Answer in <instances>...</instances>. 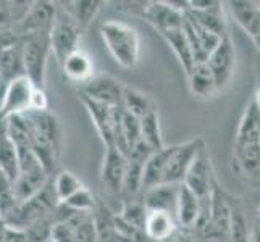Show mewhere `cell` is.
I'll return each mask as SVG.
<instances>
[{"label":"cell","instance_id":"obj_1","mask_svg":"<svg viewBox=\"0 0 260 242\" xmlns=\"http://www.w3.org/2000/svg\"><path fill=\"white\" fill-rule=\"evenodd\" d=\"M101 36L116 63L123 68H134L138 65L141 41L133 26L123 21H105L101 24Z\"/></svg>","mask_w":260,"mask_h":242},{"label":"cell","instance_id":"obj_2","mask_svg":"<svg viewBox=\"0 0 260 242\" xmlns=\"http://www.w3.org/2000/svg\"><path fill=\"white\" fill-rule=\"evenodd\" d=\"M52 53L50 32H36L24 36V75L38 89H44L46 68Z\"/></svg>","mask_w":260,"mask_h":242},{"label":"cell","instance_id":"obj_3","mask_svg":"<svg viewBox=\"0 0 260 242\" xmlns=\"http://www.w3.org/2000/svg\"><path fill=\"white\" fill-rule=\"evenodd\" d=\"M187 2H147L139 7V15L144 21L164 34L167 31L178 29L183 26Z\"/></svg>","mask_w":260,"mask_h":242},{"label":"cell","instance_id":"obj_4","mask_svg":"<svg viewBox=\"0 0 260 242\" xmlns=\"http://www.w3.org/2000/svg\"><path fill=\"white\" fill-rule=\"evenodd\" d=\"M79 39H81V29L78 28L70 13L63 12L57 15L55 24L50 31V44L52 53L60 65L65 63L71 53L79 50Z\"/></svg>","mask_w":260,"mask_h":242},{"label":"cell","instance_id":"obj_5","mask_svg":"<svg viewBox=\"0 0 260 242\" xmlns=\"http://www.w3.org/2000/svg\"><path fill=\"white\" fill-rule=\"evenodd\" d=\"M204 146H205V142L201 137L187 141L184 144L173 146L172 155L168 158V163L164 173L162 184H183L184 178L187 175V169L191 168L197 152Z\"/></svg>","mask_w":260,"mask_h":242},{"label":"cell","instance_id":"obj_6","mask_svg":"<svg viewBox=\"0 0 260 242\" xmlns=\"http://www.w3.org/2000/svg\"><path fill=\"white\" fill-rule=\"evenodd\" d=\"M36 86L28 76H20L5 84L4 102L0 107V120H7L15 115H23L31 109Z\"/></svg>","mask_w":260,"mask_h":242},{"label":"cell","instance_id":"obj_7","mask_svg":"<svg viewBox=\"0 0 260 242\" xmlns=\"http://www.w3.org/2000/svg\"><path fill=\"white\" fill-rule=\"evenodd\" d=\"M23 118L26 124H28L31 136H36L49 142L61 155V149H63V128H61V123L55 115L50 113L49 110L46 112L28 110L26 113H23Z\"/></svg>","mask_w":260,"mask_h":242},{"label":"cell","instance_id":"obj_8","mask_svg":"<svg viewBox=\"0 0 260 242\" xmlns=\"http://www.w3.org/2000/svg\"><path fill=\"white\" fill-rule=\"evenodd\" d=\"M183 184L191 189L201 200H207L210 199V194L215 184V178L212 171V163H210V157L207 147H202L192 161L191 168L187 169V175L184 178Z\"/></svg>","mask_w":260,"mask_h":242},{"label":"cell","instance_id":"obj_9","mask_svg":"<svg viewBox=\"0 0 260 242\" xmlns=\"http://www.w3.org/2000/svg\"><path fill=\"white\" fill-rule=\"evenodd\" d=\"M79 98H81L83 105L86 107V110L91 116V120L94 123V126L101 136L102 142L107 147H113L115 144V128H116V121H118V115H120V109H112L109 105H104V103H99L92 98H89L84 94H79Z\"/></svg>","mask_w":260,"mask_h":242},{"label":"cell","instance_id":"obj_10","mask_svg":"<svg viewBox=\"0 0 260 242\" xmlns=\"http://www.w3.org/2000/svg\"><path fill=\"white\" fill-rule=\"evenodd\" d=\"M124 86L110 76H94L87 83L79 86V94H84L92 100L109 105L112 109H120L123 103Z\"/></svg>","mask_w":260,"mask_h":242},{"label":"cell","instance_id":"obj_11","mask_svg":"<svg viewBox=\"0 0 260 242\" xmlns=\"http://www.w3.org/2000/svg\"><path fill=\"white\" fill-rule=\"evenodd\" d=\"M57 20V4L46 2V0H38L32 2L31 8L23 23L15 28L23 38L28 34L36 32H50Z\"/></svg>","mask_w":260,"mask_h":242},{"label":"cell","instance_id":"obj_12","mask_svg":"<svg viewBox=\"0 0 260 242\" xmlns=\"http://www.w3.org/2000/svg\"><path fill=\"white\" fill-rule=\"evenodd\" d=\"M205 63L210 68L215 81H217L218 89L225 87L230 83L233 71H235V65H236V53H235V47H233L230 36L221 39L218 47L210 53Z\"/></svg>","mask_w":260,"mask_h":242},{"label":"cell","instance_id":"obj_13","mask_svg":"<svg viewBox=\"0 0 260 242\" xmlns=\"http://www.w3.org/2000/svg\"><path fill=\"white\" fill-rule=\"evenodd\" d=\"M128 168V157L116 147H107L102 161L101 179L104 186L110 192H123V183L126 176Z\"/></svg>","mask_w":260,"mask_h":242},{"label":"cell","instance_id":"obj_14","mask_svg":"<svg viewBox=\"0 0 260 242\" xmlns=\"http://www.w3.org/2000/svg\"><path fill=\"white\" fill-rule=\"evenodd\" d=\"M230 12L235 21L241 26L254 46L260 50V4L246 2V0H235L230 2Z\"/></svg>","mask_w":260,"mask_h":242},{"label":"cell","instance_id":"obj_15","mask_svg":"<svg viewBox=\"0 0 260 242\" xmlns=\"http://www.w3.org/2000/svg\"><path fill=\"white\" fill-rule=\"evenodd\" d=\"M52 175L42 165L20 171V176L13 183V191L18 202H26L38 195L50 181Z\"/></svg>","mask_w":260,"mask_h":242},{"label":"cell","instance_id":"obj_16","mask_svg":"<svg viewBox=\"0 0 260 242\" xmlns=\"http://www.w3.org/2000/svg\"><path fill=\"white\" fill-rule=\"evenodd\" d=\"M230 226H231V205L225 194H223V191L218 187L217 181H215L210 194V231L217 237H230Z\"/></svg>","mask_w":260,"mask_h":242},{"label":"cell","instance_id":"obj_17","mask_svg":"<svg viewBox=\"0 0 260 242\" xmlns=\"http://www.w3.org/2000/svg\"><path fill=\"white\" fill-rule=\"evenodd\" d=\"M179 184H157L144 191V207L147 212H167L176 215ZM176 218V217H175Z\"/></svg>","mask_w":260,"mask_h":242},{"label":"cell","instance_id":"obj_18","mask_svg":"<svg viewBox=\"0 0 260 242\" xmlns=\"http://www.w3.org/2000/svg\"><path fill=\"white\" fill-rule=\"evenodd\" d=\"M202 213V200L184 184H179L176 202V223L181 228H192L197 225Z\"/></svg>","mask_w":260,"mask_h":242},{"label":"cell","instance_id":"obj_19","mask_svg":"<svg viewBox=\"0 0 260 242\" xmlns=\"http://www.w3.org/2000/svg\"><path fill=\"white\" fill-rule=\"evenodd\" d=\"M257 144H260V109L252 98L250 103L247 105L243 118L239 121L235 147L257 146Z\"/></svg>","mask_w":260,"mask_h":242},{"label":"cell","instance_id":"obj_20","mask_svg":"<svg viewBox=\"0 0 260 242\" xmlns=\"http://www.w3.org/2000/svg\"><path fill=\"white\" fill-rule=\"evenodd\" d=\"M0 76H2L4 84L10 81L26 76L24 75V38L13 44L12 47L0 52Z\"/></svg>","mask_w":260,"mask_h":242},{"label":"cell","instance_id":"obj_21","mask_svg":"<svg viewBox=\"0 0 260 242\" xmlns=\"http://www.w3.org/2000/svg\"><path fill=\"white\" fill-rule=\"evenodd\" d=\"M0 169L15 183L20 176V158L15 142L7 129V120H0Z\"/></svg>","mask_w":260,"mask_h":242},{"label":"cell","instance_id":"obj_22","mask_svg":"<svg viewBox=\"0 0 260 242\" xmlns=\"http://www.w3.org/2000/svg\"><path fill=\"white\" fill-rule=\"evenodd\" d=\"M65 76L78 84H84L89 79L94 78V61L89 57V53L84 50H76L65 60V63L61 65Z\"/></svg>","mask_w":260,"mask_h":242},{"label":"cell","instance_id":"obj_23","mask_svg":"<svg viewBox=\"0 0 260 242\" xmlns=\"http://www.w3.org/2000/svg\"><path fill=\"white\" fill-rule=\"evenodd\" d=\"M176 218L175 215L167 212H147L144 232L150 240H165L176 232Z\"/></svg>","mask_w":260,"mask_h":242},{"label":"cell","instance_id":"obj_24","mask_svg":"<svg viewBox=\"0 0 260 242\" xmlns=\"http://www.w3.org/2000/svg\"><path fill=\"white\" fill-rule=\"evenodd\" d=\"M173 146L164 147L154 152L144 165V173H142V191H147L157 184H162L164 173L168 163V158L172 155Z\"/></svg>","mask_w":260,"mask_h":242},{"label":"cell","instance_id":"obj_25","mask_svg":"<svg viewBox=\"0 0 260 242\" xmlns=\"http://www.w3.org/2000/svg\"><path fill=\"white\" fill-rule=\"evenodd\" d=\"M162 38L167 41L168 46L172 47V50L175 52V55L179 61V65H181L183 71L187 75L196 66V58H194L192 49L189 46V41H187V38H186V32L183 29V26L178 29H172V31L164 32Z\"/></svg>","mask_w":260,"mask_h":242},{"label":"cell","instance_id":"obj_26","mask_svg":"<svg viewBox=\"0 0 260 242\" xmlns=\"http://www.w3.org/2000/svg\"><path fill=\"white\" fill-rule=\"evenodd\" d=\"M189 91L197 98H207L218 91L217 81H215L207 63H196V66L187 73Z\"/></svg>","mask_w":260,"mask_h":242},{"label":"cell","instance_id":"obj_27","mask_svg":"<svg viewBox=\"0 0 260 242\" xmlns=\"http://www.w3.org/2000/svg\"><path fill=\"white\" fill-rule=\"evenodd\" d=\"M67 223L75 229V242H99L101 232L92 212H73Z\"/></svg>","mask_w":260,"mask_h":242},{"label":"cell","instance_id":"obj_28","mask_svg":"<svg viewBox=\"0 0 260 242\" xmlns=\"http://www.w3.org/2000/svg\"><path fill=\"white\" fill-rule=\"evenodd\" d=\"M123 110H126L128 113L134 115L136 118L142 120L146 115H149L154 109H157L154 100L146 94L139 91V89H134L129 86H124L123 91Z\"/></svg>","mask_w":260,"mask_h":242},{"label":"cell","instance_id":"obj_29","mask_svg":"<svg viewBox=\"0 0 260 242\" xmlns=\"http://www.w3.org/2000/svg\"><path fill=\"white\" fill-rule=\"evenodd\" d=\"M141 132H142V141H144L154 152L165 147L157 109H154L149 115H146L144 118L141 120Z\"/></svg>","mask_w":260,"mask_h":242},{"label":"cell","instance_id":"obj_30","mask_svg":"<svg viewBox=\"0 0 260 242\" xmlns=\"http://www.w3.org/2000/svg\"><path fill=\"white\" fill-rule=\"evenodd\" d=\"M70 5V16L73 18L78 28L83 31L91 24L104 2H99V0H78V2H71Z\"/></svg>","mask_w":260,"mask_h":242},{"label":"cell","instance_id":"obj_31","mask_svg":"<svg viewBox=\"0 0 260 242\" xmlns=\"http://www.w3.org/2000/svg\"><path fill=\"white\" fill-rule=\"evenodd\" d=\"M235 158L238 161L239 168L243 169L247 176L250 178L260 176V144L235 147Z\"/></svg>","mask_w":260,"mask_h":242},{"label":"cell","instance_id":"obj_32","mask_svg":"<svg viewBox=\"0 0 260 242\" xmlns=\"http://www.w3.org/2000/svg\"><path fill=\"white\" fill-rule=\"evenodd\" d=\"M52 184L60 203H63L71 195L81 189V187H84L83 183L71 171H67V169H61V171L55 175V178H52Z\"/></svg>","mask_w":260,"mask_h":242},{"label":"cell","instance_id":"obj_33","mask_svg":"<svg viewBox=\"0 0 260 242\" xmlns=\"http://www.w3.org/2000/svg\"><path fill=\"white\" fill-rule=\"evenodd\" d=\"M144 160L131 158L128 157V168H126V176H124L123 183V192L126 194H136L142 191V173H144Z\"/></svg>","mask_w":260,"mask_h":242},{"label":"cell","instance_id":"obj_34","mask_svg":"<svg viewBox=\"0 0 260 242\" xmlns=\"http://www.w3.org/2000/svg\"><path fill=\"white\" fill-rule=\"evenodd\" d=\"M231 242H250L247 221L243 210L238 205L233 207L231 205V226H230V237Z\"/></svg>","mask_w":260,"mask_h":242},{"label":"cell","instance_id":"obj_35","mask_svg":"<svg viewBox=\"0 0 260 242\" xmlns=\"http://www.w3.org/2000/svg\"><path fill=\"white\" fill-rule=\"evenodd\" d=\"M126 225L136 228L139 231H144V225H146V218H147V210L144 207V203L138 205V203H126L124 209L121 212L120 217Z\"/></svg>","mask_w":260,"mask_h":242},{"label":"cell","instance_id":"obj_36","mask_svg":"<svg viewBox=\"0 0 260 242\" xmlns=\"http://www.w3.org/2000/svg\"><path fill=\"white\" fill-rule=\"evenodd\" d=\"M53 225H55V223H53L52 217L34 223L28 229H24L26 242H47L52 237Z\"/></svg>","mask_w":260,"mask_h":242},{"label":"cell","instance_id":"obj_37","mask_svg":"<svg viewBox=\"0 0 260 242\" xmlns=\"http://www.w3.org/2000/svg\"><path fill=\"white\" fill-rule=\"evenodd\" d=\"M68 209L75 212H92L94 209V195L87 187H81L76 194H73L68 200L63 202Z\"/></svg>","mask_w":260,"mask_h":242},{"label":"cell","instance_id":"obj_38","mask_svg":"<svg viewBox=\"0 0 260 242\" xmlns=\"http://www.w3.org/2000/svg\"><path fill=\"white\" fill-rule=\"evenodd\" d=\"M52 239L55 242H75V229L67 221H60L53 225Z\"/></svg>","mask_w":260,"mask_h":242},{"label":"cell","instance_id":"obj_39","mask_svg":"<svg viewBox=\"0 0 260 242\" xmlns=\"http://www.w3.org/2000/svg\"><path fill=\"white\" fill-rule=\"evenodd\" d=\"M21 39H23V36L18 32L15 28L0 29V52H4L5 49L12 47L13 44L20 42Z\"/></svg>","mask_w":260,"mask_h":242},{"label":"cell","instance_id":"obj_40","mask_svg":"<svg viewBox=\"0 0 260 242\" xmlns=\"http://www.w3.org/2000/svg\"><path fill=\"white\" fill-rule=\"evenodd\" d=\"M29 110H34V112L49 110V100H47V95H46V91H44V89L36 87V91L32 94V100H31V109Z\"/></svg>","mask_w":260,"mask_h":242},{"label":"cell","instance_id":"obj_41","mask_svg":"<svg viewBox=\"0 0 260 242\" xmlns=\"http://www.w3.org/2000/svg\"><path fill=\"white\" fill-rule=\"evenodd\" d=\"M7 229H8V225L5 223V220L0 217V242L4 240V237H5V234H7Z\"/></svg>","mask_w":260,"mask_h":242},{"label":"cell","instance_id":"obj_42","mask_svg":"<svg viewBox=\"0 0 260 242\" xmlns=\"http://www.w3.org/2000/svg\"><path fill=\"white\" fill-rule=\"evenodd\" d=\"M252 242H260V226H255L254 232H252Z\"/></svg>","mask_w":260,"mask_h":242},{"label":"cell","instance_id":"obj_43","mask_svg":"<svg viewBox=\"0 0 260 242\" xmlns=\"http://www.w3.org/2000/svg\"><path fill=\"white\" fill-rule=\"evenodd\" d=\"M175 242H191V240H189V237H187V236L179 234V236L175 237Z\"/></svg>","mask_w":260,"mask_h":242},{"label":"cell","instance_id":"obj_44","mask_svg":"<svg viewBox=\"0 0 260 242\" xmlns=\"http://www.w3.org/2000/svg\"><path fill=\"white\" fill-rule=\"evenodd\" d=\"M4 92H5V86H0V107H2L4 102Z\"/></svg>","mask_w":260,"mask_h":242},{"label":"cell","instance_id":"obj_45","mask_svg":"<svg viewBox=\"0 0 260 242\" xmlns=\"http://www.w3.org/2000/svg\"><path fill=\"white\" fill-rule=\"evenodd\" d=\"M254 102L258 105V109H260V89L257 91V94H255V97H254Z\"/></svg>","mask_w":260,"mask_h":242},{"label":"cell","instance_id":"obj_46","mask_svg":"<svg viewBox=\"0 0 260 242\" xmlns=\"http://www.w3.org/2000/svg\"><path fill=\"white\" fill-rule=\"evenodd\" d=\"M257 218H260V207L257 209Z\"/></svg>","mask_w":260,"mask_h":242},{"label":"cell","instance_id":"obj_47","mask_svg":"<svg viewBox=\"0 0 260 242\" xmlns=\"http://www.w3.org/2000/svg\"><path fill=\"white\" fill-rule=\"evenodd\" d=\"M0 86H5V84H4V81H2V76H0Z\"/></svg>","mask_w":260,"mask_h":242},{"label":"cell","instance_id":"obj_48","mask_svg":"<svg viewBox=\"0 0 260 242\" xmlns=\"http://www.w3.org/2000/svg\"><path fill=\"white\" fill-rule=\"evenodd\" d=\"M257 226H260V218L257 220Z\"/></svg>","mask_w":260,"mask_h":242},{"label":"cell","instance_id":"obj_49","mask_svg":"<svg viewBox=\"0 0 260 242\" xmlns=\"http://www.w3.org/2000/svg\"><path fill=\"white\" fill-rule=\"evenodd\" d=\"M47 242H55V240H53V239H52V237H50V239H49V240H47Z\"/></svg>","mask_w":260,"mask_h":242}]
</instances>
